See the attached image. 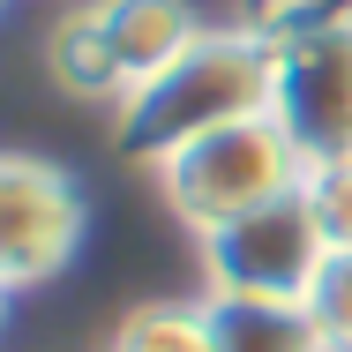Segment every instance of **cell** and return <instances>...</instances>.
<instances>
[{
	"label": "cell",
	"mask_w": 352,
	"mask_h": 352,
	"mask_svg": "<svg viewBox=\"0 0 352 352\" xmlns=\"http://www.w3.org/2000/svg\"><path fill=\"white\" fill-rule=\"evenodd\" d=\"M270 75H278L270 30H195L188 53H173L150 82H135L113 105V142L135 165H165L173 150L217 135L232 120H263Z\"/></svg>",
	"instance_id": "obj_1"
},
{
	"label": "cell",
	"mask_w": 352,
	"mask_h": 352,
	"mask_svg": "<svg viewBox=\"0 0 352 352\" xmlns=\"http://www.w3.org/2000/svg\"><path fill=\"white\" fill-rule=\"evenodd\" d=\"M0 300H8V292H0Z\"/></svg>",
	"instance_id": "obj_12"
},
{
	"label": "cell",
	"mask_w": 352,
	"mask_h": 352,
	"mask_svg": "<svg viewBox=\"0 0 352 352\" xmlns=\"http://www.w3.org/2000/svg\"><path fill=\"white\" fill-rule=\"evenodd\" d=\"M270 8H285V0H270Z\"/></svg>",
	"instance_id": "obj_11"
},
{
	"label": "cell",
	"mask_w": 352,
	"mask_h": 352,
	"mask_svg": "<svg viewBox=\"0 0 352 352\" xmlns=\"http://www.w3.org/2000/svg\"><path fill=\"white\" fill-rule=\"evenodd\" d=\"M300 195H307V210H315V225H322V240H330V248H352V157L307 165Z\"/></svg>",
	"instance_id": "obj_10"
},
{
	"label": "cell",
	"mask_w": 352,
	"mask_h": 352,
	"mask_svg": "<svg viewBox=\"0 0 352 352\" xmlns=\"http://www.w3.org/2000/svg\"><path fill=\"white\" fill-rule=\"evenodd\" d=\"M270 120L300 150V165L352 157V8H300L270 23Z\"/></svg>",
	"instance_id": "obj_3"
},
{
	"label": "cell",
	"mask_w": 352,
	"mask_h": 352,
	"mask_svg": "<svg viewBox=\"0 0 352 352\" xmlns=\"http://www.w3.org/2000/svg\"><path fill=\"white\" fill-rule=\"evenodd\" d=\"M195 8L188 0H90L60 15L53 45H45V68L68 98H128L135 82L165 68L173 53L195 45Z\"/></svg>",
	"instance_id": "obj_2"
},
{
	"label": "cell",
	"mask_w": 352,
	"mask_h": 352,
	"mask_svg": "<svg viewBox=\"0 0 352 352\" xmlns=\"http://www.w3.org/2000/svg\"><path fill=\"white\" fill-rule=\"evenodd\" d=\"M105 352H217L210 345V307L203 300H150L135 315H120Z\"/></svg>",
	"instance_id": "obj_8"
},
{
	"label": "cell",
	"mask_w": 352,
	"mask_h": 352,
	"mask_svg": "<svg viewBox=\"0 0 352 352\" xmlns=\"http://www.w3.org/2000/svg\"><path fill=\"white\" fill-rule=\"evenodd\" d=\"M82 240V195L45 157H0V292L45 285Z\"/></svg>",
	"instance_id": "obj_6"
},
{
	"label": "cell",
	"mask_w": 352,
	"mask_h": 352,
	"mask_svg": "<svg viewBox=\"0 0 352 352\" xmlns=\"http://www.w3.org/2000/svg\"><path fill=\"white\" fill-rule=\"evenodd\" d=\"M195 240H203L210 300H307L322 263H330V240H322V225H315L300 188L248 217H232V225H210Z\"/></svg>",
	"instance_id": "obj_5"
},
{
	"label": "cell",
	"mask_w": 352,
	"mask_h": 352,
	"mask_svg": "<svg viewBox=\"0 0 352 352\" xmlns=\"http://www.w3.org/2000/svg\"><path fill=\"white\" fill-rule=\"evenodd\" d=\"M300 180H307V165H300V150L285 142V128L270 113L263 120H232V128L188 142V150H173L157 165V188H165V203H173V217L188 232L232 225V217L292 195Z\"/></svg>",
	"instance_id": "obj_4"
},
{
	"label": "cell",
	"mask_w": 352,
	"mask_h": 352,
	"mask_svg": "<svg viewBox=\"0 0 352 352\" xmlns=\"http://www.w3.org/2000/svg\"><path fill=\"white\" fill-rule=\"evenodd\" d=\"M300 307L315 315V330H322L330 352H352V248H330L322 278H315V292H307Z\"/></svg>",
	"instance_id": "obj_9"
},
{
	"label": "cell",
	"mask_w": 352,
	"mask_h": 352,
	"mask_svg": "<svg viewBox=\"0 0 352 352\" xmlns=\"http://www.w3.org/2000/svg\"><path fill=\"white\" fill-rule=\"evenodd\" d=\"M210 345L217 352H330L315 315L300 300H210Z\"/></svg>",
	"instance_id": "obj_7"
}]
</instances>
